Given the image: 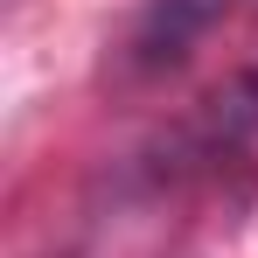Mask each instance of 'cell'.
<instances>
[{
	"instance_id": "1",
	"label": "cell",
	"mask_w": 258,
	"mask_h": 258,
	"mask_svg": "<svg viewBox=\"0 0 258 258\" xmlns=\"http://www.w3.org/2000/svg\"><path fill=\"white\" fill-rule=\"evenodd\" d=\"M223 7H230V0H147L140 35H133L140 63H181V56H188V42L210 28Z\"/></svg>"
}]
</instances>
